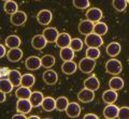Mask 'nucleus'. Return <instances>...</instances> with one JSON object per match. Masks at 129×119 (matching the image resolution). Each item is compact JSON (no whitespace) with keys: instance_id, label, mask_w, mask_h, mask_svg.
I'll return each instance as SVG.
<instances>
[{"instance_id":"f257e3e1","label":"nucleus","mask_w":129,"mask_h":119,"mask_svg":"<svg viewBox=\"0 0 129 119\" xmlns=\"http://www.w3.org/2000/svg\"><path fill=\"white\" fill-rule=\"evenodd\" d=\"M123 70V66L119 60L112 58L106 63V71L111 75H118Z\"/></svg>"},{"instance_id":"f03ea898","label":"nucleus","mask_w":129,"mask_h":119,"mask_svg":"<svg viewBox=\"0 0 129 119\" xmlns=\"http://www.w3.org/2000/svg\"><path fill=\"white\" fill-rule=\"evenodd\" d=\"M84 42H85V44L88 47H98V48L103 44V40L101 35L97 34L95 32L85 35V41Z\"/></svg>"},{"instance_id":"7ed1b4c3","label":"nucleus","mask_w":129,"mask_h":119,"mask_svg":"<svg viewBox=\"0 0 129 119\" xmlns=\"http://www.w3.org/2000/svg\"><path fill=\"white\" fill-rule=\"evenodd\" d=\"M96 67V60L90 59L88 57L83 58L79 63V69L83 73H91Z\"/></svg>"},{"instance_id":"20e7f679","label":"nucleus","mask_w":129,"mask_h":119,"mask_svg":"<svg viewBox=\"0 0 129 119\" xmlns=\"http://www.w3.org/2000/svg\"><path fill=\"white\" fill-rule=\"evenodd\" d=\"M34 107L31 104V102L29 101V99H18L17 103H16V109L18 113H23V114H29L31 108Z\"/></svg>"},{"instance_id":"39448f33","label":"nucleus","mask_w":129,"mask_h":119,"mask_svg":"<svg viewBox=\"0 0 129 119\" xmlns=\"http://www.w3.org/2000/svg\"><path fill=\"white\" fill-rule=\"evenodd\" d=\"M52 18H53V14L50 10H41L37 15L38 23L43 26H47L52 22Z\"/></svg>"},{"instance_id":"423d86ee","label":"nucleus","mask_w":129,"mask_h":119,"mask_svg":"<svg viewBox=\"0 0 129 119\" xmlns=\"http://www.w3.org/2000/svg\"><path fill=\"white\" fill-rule=\"evenodd\" d=\"M94 26H95V23L88 21V19H83L79 24V31L81 34L87 35L94 32Z\"/></svg>"},{"instance_id":"0eeeda50","label":"nucleus","mask_w":129,"mask_h":119,"mask_svg":"<svg viewBox=\"0 0 129 119\" xmlns=\"http://www.w3.org/2000/svg\"><path fill=\"white\" fill-rule=\"evenodd\" d=\"M103 17V13L99 8H92L86 12V19L92 23H98Z\"/></svg>"},{"instance_id":"6e6552de","label":"nucleus","mask_w":129,"mask_h":119,"mask_svg":"<svg viewBox=\"0 0 129 119\" xmlns=\"http://www.w3.org/2000/svg\"><path fill=\"white\" fill-rule=\"evenodd\" d=\"M11 23L14 26H23L24 24L27 22V15L25 12L23 11H17L14 14L11 15Z\"/></svg>"},{"instance_id":"1a4fd4ad","label":"nucleus","mask_w":129,"mask_h":119,"mask_svg":"<svg viewBox=\"0 0 129 119\" xmlns=\"http://www.w3.org/2000/svg\"><path fill=\"white\" fill-rule=\"evenodd\" d=\"M25 66L28 70L30 71H35V70H39L42 67L41 63V58H39L37 56H30L26 59Z\"/></svg>"},{"instance_id":"9d476101","label":"nucleus","mask_w":129,"mask_h":119,"mask_svg":"<svg viewBox=\"0 0 129 119\" xmlns=\"http://www.w3.org/2000/svg\"><path fill=\"white\" fill-rule=\"evenodd\" d=\"M43 37L46 39V41L48 43H54L56 42V40H57L58 35H59V32L58 30L54 28V27H47L43 30Z\"/></svg>"},{"instance_id":"9b49d317","label":"nucleus","mask_w":129,"mask_h":119,"mask_svg":"<svg viewBox=\"0 0 129 119\" xmlns=\"http://www.w3.org/2000/svg\"><path fill=\"white\" fill-rule=\"evenodd\" d=\"M42 78H43V81H44L45 84L52 86V85H54V84L57 83V81H58V75H57V73H56L54 70L47 69L45 72L43 73Z\"/></svg>"},{"instance_id":"f8f14e48","label":"nucleus","mask_w":129,"mask_h":119,"mask_svg":"<svg viewBox=\"0 0 129 119\" xmlns=\"http://www.w3.org/2000/svg\"><path fill=\"white\" fill-rule=\"evenodd\" d=\"M78 98H79V100L81 102L89 103L95 99V91H92L90 89H87V88H84L79 92Z\"/></svg>"},{"instance_id":"ddd939ff","label":"nucleus","mask_w":129,"mask_h":119,"mask_svg":"<svg viewBox=\"0 0 129 119\" xmlns=\"http://www.w3.org/2000/svg\"><path fill=\"white\" fill-rule=\"evenodd\" d=\"M66 114L70 118H76L81 114V106L76 102H71L68 104L66 108Z\"/></svg>"},{"instance_id":"4468645a","label":"nucleus","mask_w":129,"mask_h":119,"mask_svg":"<svg viewBox=\"0 0 129 119\" xmlns=\"http://www.w3.org/2000/svg\"><path fill=\"white\" fill-rule=\"evenodd\" d=\"M99 87H100V82H99V79L96 77V75H90L89 77H87L85 81H84V88L96 91L99 89Z\"/></svg>"},{"instance_id":"2eb2a0df","label":"nucleus","mask_w":129,"mask_h":119,"mask_svg":"<svg viewBox=\"0 0 129 119\" xmlns=\"http://www.w3.org/2000/svg\"><path fill=\"white\" fill-rule=\"evenodd\" d=\"M118 110L119 108L114 104H108L106 108L103 109V116L108 119H114L117 118L118 116Z\"/></svg>"},{"instance_id":"dca6fc26","label":"nucleus","mask_w":129,"mask_h":119,"mask_svg":"<svg viewBox=\"0 0 129 119\" xmlns=\"http://www.w3.org/2000/svg\"><path fill=\"white\" fill-rule=\"evenodd\" d=\"M47 41L46 39L43 37V34H38V35H35L31 40V45L34 48L36 49H43L44 47L46 46L47 44Z\"/></svg>"},{"instance_id":"f3484780","label":"nucleus","mask_w":129,"mask_h":119,"mask_svg":"<svg viewBox=\"0 0 129 119\" xmlns=\"http://www.w3.org/2000/svg\"><path fill=\"white\" fill-rule=\"evenodd\" d=\"M7 57H8V60L11 62H17L23 57V50L21 48H18V47H16V48H10V50L7 54Z\"/></svg>"},{"instance_id":"a211bd4d","label":"nucleus","mask_w":129,"mask_h":119,"mask_svg":"<svg viewBox=\"0 0 129 119\" xmlns=\"http://www.w3.org/2000/svg\"><path fill=\"white\" fill-rule=\"evenodd\" d=\"M71 37L70 34H68L67 32H62V33H59L57 40H56V44H57L58 47H60V48H62V47H67L70 45L71 43Z\"/></svg>"},{"instance_id":"6ab92c4d","label":"nucleus","mask_w":129,"mask_h":119,"mask_svg":"<svg viewBox=\"0 0 129 119\" xmlns=\"http://www.w3.org/2000/svg\"><path fill=\"white\" fill-rule=\"evenodd\" d=\"M76 69H78V66L76 63L72 60H69V61H63L62 66H61V71L62 73H64L66 75H71L75 73Z\"/></svg>"},{"instance_id":"aec40b11","label":"nucleus","mask_w":129,"mask_h":119,"mask_svg":"<svg viewBox=\"0 0 129 119\" xmlns=\"http://www.w3.org/2000/svg\"><path fill=\"white\" fill-rule=\"evenodd\" d=\"M117 98H118L117 93L113 89L104 91L102 94V100H103V102H106L107 104H113V103H115L116 100H117Z\"/></svg>"},{"instance_id":"412c9836","label":"nucleus","mask_w":129,"mask_h":119,"mask_svg":"<svg viewBox=\"0 0 129 119\" xmlns=\"http://www.w3.org/2000/svg\"><path fill=\"white\" fill-rule=\"evenodd\" d=\"M43 100H44L43 94L40 92V91H34L29 98V101L31 102V104L34 107H39V106H41Z\"/></svg>"},{"instance_id":"4be33fe9","label":"nucleus","mask_w":129,"mask_h":119,"mask_svg":"<svg viewBox=\"0 0 129 119\" xmlns=\"http://www.w3.org/2000/svg\"><path fill=\"white\" fill-rule=\"evenodd\" d=\"M122 50V46L117 42H112L107 46V54L111 57H116Z\"/></svg>"},{"instance_id":"5701e85b","label":"nucleus","mask_w":129,"mask_h":119,"mask_svg":"<svg viewBox=\"0 0 129 119\" xmlns=\"http://www.w3.org/2000/svg\"><path fill=\"white\" fill-rule=\"evenodd\" d=\"M59 56H60V58H61V60H63V61L72 60V59H73V57H74V50L72 49L70 46L62 47V48L60 49Z\"/></svg>"},{"instance_id":"b1692460","label":"nucleus","mask_w":129,"mask_h":119,"mask_svg":"<svg viewBox=\"0 0 129 119\" xmlns=\"http://www.w3.org/2000/svg\"><path fill=\"white\" fill-rule=\"evenodd\" d=\"M41 106L45 112H53L56 108V100L52 97H46V98H44Z\"/></svg>"},{"instance_id":"393cba45","label":"nucleus","mask_w":129,"mask_h":119,"mask_svg":"<svg viewBox=\"0 0 129 119\" xmlns=\"http://www.w3.org/2000/svg\"><path fill=\"white\" fill-rule=\"evenodd\" d=\"M22 76L23 75H21V73H19L17 70H11L8 78L11 81V83L14 85V87H17L21 85V83H22Z\"/></svg>"},{"instance_id":"a878e982","label":"nucleus","mask_w":129,"mask_h":119,"mask_svg":"<svg viewBox=\"0 0 129 119\" xmlns=\"http://www.w3.org/2000/svg\"><path fill=\"white\" fill-rule=\"evenodd\" d=\"M109 87H110V89H113V90H115V91L120 90L124 87V81H123V78H120L118 76L112 77L110 81H109Z\"/></svg>"},{"instance_id":"bb28decb","label":"nucleus","mask_w":129,"mask_h":119,"mask_svg":"<svg viewBox=\"0 0 129 119\" xmlns=\"http://www.w3.org/2000/svg\"><path fill=\"white\" fill-rule=\"evenodd\" d=\"M6 45L9 47V48H16L21 45V39H19L17 35H9L7 39H6Z\"/></svg>"},{"instance_id":"cd10ccee","label":"nucleus","mask_w":129,"mask_h":119,"mask_svg":"<svg viewBox=\"0 0 129 119\" xmlns=\"http://www.w3.org/2000/svg\"><path fill=\"white\" fill-rule=\"evenodd\" d=\"M31 90L29 87H25V86H21L16 89V97L18 99H29L31 96Z\"/></svg>"},{"instance_id":"c85d7f7f","label":"nucleus","mask_w":129,"mask_h":119,"mask_svg":"<svg viewBox=\"0 0 129 119\" xmlns=\"http://www.w3.org/2000/svg\"><path fill=\"white\" fill-rule=\"evenodd\" d=\"M13 87L14 85L12 84L9 78H1V81H0V90L1 91L6 93H10L13 90Z\"/></svg>"},{"instance_id":"c756f323","label":"nucleus","mask_w":129,"mask_h":119,"mask_svg":"<svg viewBox=\"0 0 129 119\" xmlns=\"http://www.w3.org/2000/svg\"><path fill=\"white\" fill-rule=\"evenodd\" d=\"M35 83H36V78H35L34 75L30 74V73L24 74L22 76V83H21L22 86L29 87V88H31V87L35 85Z\"/></svg>"},{"instance_id":"7c9ffc66","label":"nucleus","mask_w":129,"mask_h":119,"mask_svg":"<svg viewBox=\"0 0 129 119\" xmlns=\"http://www.w3.org/2000/svg\"><path fill=\"white\" fill-rule=\"evenodd\" d=\"M3 9H5V12L8 14H14L15 12L18 11V6L17 3H16L15 1H12V0H10V1H8L5 3V7H3Z\"/></svg>"},{"instance_id":"2f4dec72","label":"nucleus","mask_w":129,"mask_h":119,"mask_svg":"<svg viewBox=\"0 0 129 119\" xmlns=\"http://www.w3.org/2000/svg\"><path fill=\"white\" fill-rule=\"evenodd\" d=\"M41 63L42 67L45 69H51L52 67L55 65V58L52 55H45L41 58Z\"/></svg>"},{"instance_id":"473e14b6","label":"nucleus","mask_w":129,"mask_h":119,"mask_svg":"<svg viewBox=\"0 0 129 119\" xmlns=\"http://www.w3.org/2000/svg\"><path fill=\"white\" fill-rule=\"evenodd\" d=\"M68 104H69V101L66 97H59L56 99V109H58L59 112L66 110Z\"/></svg>"},{"instance_id":"72a5a7b5","label":"nucleus","mask_w":129,"mask_h":119,"mask_svg":"<svg viewBox=\"0 0 129 119\" xmlns=\"http://www.w3.org/2000/svg\"><path fill=\"white\" fill-rule=\"evenodd\" d=\"M94 32L97 33V34H99V35H104L107 32H108V26H107V24H104V23H101V22H98V23H96L95 24V26H94Z\"/></svg>"},{"instance_id":"f704fd0d","label":"nucleus","mask_w":129,"mask_h":119,"mask_svg":"<svg viewBox=\"0 0 129 119\" xmlns=\"http://www.w3.org/2000/svg\"><path fill=\"white\" fill-rule=\"evenodd\" d=\"M86 57L90 58V59H98L100 57V50L98 47H88L86 49Z\"/></svg>"},{"instance_id":"c9c22d12","label":"nucleus","mask_w":129,"mask_h":119,"mask_svg":"<svg viewBox=\"0 0 129 119\" xmlns=\"http://www.w3.org/2000/svg\"><path fill=\"white\" fill-rule=\"evenodd\" d=\"M112 5L117 12H123L127 8V0H113Z\"/></svg>"},{"instance_id":"e433bc0d","label":"nucleus","mask_w":129,"mask_h":119,"mask_svg":"<svg viewBox=\"0 0 129 119\" xmlns=\"http://www.w3.org/2000/svg\"><path fill=\"white\" fill-rule=\"evenodd\" d=\"M83 41L81 39H78V38H75V39H72L71 40V43H70V47L72 49H73L74 51H80L81 49L83 48Z\"/></svg>"},{"instance_id":"4c0bfd02","label":"nucleus","mask_w":129,"mask_h":119,"mask_svg":"<svg viewBox=\"0 0 129 119\" xmlns=\"http://www.w3.org/2000/svg\"><path fill=\"white\" fill-rule=\"evenodd\" d=\"M89 0H73V6L76 9L80 10H85L89 8Z\"/></svg>"},{"instance_id":"58836bf2","label":"nucleus","mask_w":129,"mask_h":119,"mask_svg":"<svg viewBox=\"0 0 129 119\" xmlns=\"http://www.w3.org/2000/svg\"><path fill=\"white\" fill-rule=\"evenodd\" d=\"M117 118H119V119H129V107L124 106V107L119 108Z\"/></svg>"},{"instance_id":"ea45409f","label":"nucleus","mask_w":129,"mask_h":119,"mask_svg":"<svg viewBox=\"0 0 129 119\" xmlns=\"http://www.w3.org/2000/svg\"><path fill=\"white\" fill-rule=\"evenodd\" d=\"M9 73L10 71L8 68H2L1 69V78H7L8 76H9Z\"/></svg>"},{"instance_id":"a19ab883","label":"nucleus","mask_w":129,"mask_h":119,"mask_svg":"<svg viewBox=\"0 0 129 119\" xmlns=\"http://www.w3.org/2000/svg\"><path fill=\"white\" fill-rule=\"evenodd\" d=\"M12 118H17V119H26L27 117H26V115L25 114H23V113H17V114H15V115H13V117Z\"/></svg>"},{"instance_id":"79ce46f5","label":"nucleus","mask_w":129,"mask_h":119,"mask_svg":"<svg viewBox=\"0 0 129 119\" xmlns=\"http://www.w3.org/2000/svg\"><path fill=\"white\" fill-rule=\"evenodd\" d=\"M6 54H8L7 51H6V47L5 45H0V57H5L6 56Z\"/></svg>"},{"instance_id":"37998d69","label":"nucleus","mask_w":129,"mask_h":119,"mask_svg":"<svg viewBox=\"0 0 129 119\" xmlns=\"http://www.w3.org/2000/svg\"><path fill=\"white\" fill-rule=\"evenodd\" d=\"M84 119H98V116L95 114H87L84 116Z\"/></svg>"},{"instance_id":"c03bdc74","label":"nucleus","mask_w":129,"mask_h":119,"mask_svg":"<svg viewBox=\"0 0 129 119\" xmlns=\"http://www.w3.org/2000/svg\"><path fill=\"white\" fill-rule=\"evenodd\" d=\"M0 98H1V103H5V101H6V92L1 91V93H0Z\"/></svg>"},{"instance_id":"a18cd8bd","label":"nucleus","mask_w":129,"mask_h":119,"mask_svg":"<svg viewBox=\"0 0 129 119\" xmlns=\"http://www.w3.org/2000/svg\"><path fill=\"white\" fill-rule=\"evenodd\" d=\"M28 118H29V119H39L40 117L39 116H35V115H34V116H29Z\"/></svg>"},{"instance_id":"49530a36","label":"nucleus","mask_w":129,"mask_h":119,"mask_svg":"<svg viewBox=\"0 0 129 119\" xmlns=\"http://www.w3.org/2000/svg\"><path fill=\"white\" fill-rule=\"evenodd\" d=\"M2 1H5V2H8V1H10V0H2Z\"/></svg>"},{"instance_id":"de8ad7c7","label":"nucleus","mask_w":129,"mask_h":119,"mask_svg":"<svg viewBox=\"0 0 129 119\" xmlns=\"http://www.w3.org/2000/svg\"><path fill=\"white\" fill-rule=\"evenodd\" d=\"M37 1H38V0H37Z\"/></svg>"}]
</instances>
